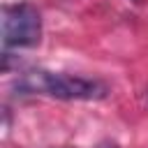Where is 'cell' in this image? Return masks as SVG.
Here are the masks:
<instances>
[{"mask_svg": "<svg viewBox=\"0 0 148 148\" xmlns=\"http://www.w3.org/2000/svg\"><path fill=\"white\" fill-rule=\"evenodd\" d=\"M18 92L23 95H44L65 102H97L109 95V88L97 79H86L67 72L51 69H25L18 76Z\"/></svg>", "mask_w": 148, "mask_h": 148, "instance_id": "cell-1", "label": "cell"}, {"mask_svg": "<svg viewBox=\"0 0 148 148\" xmlns=\"http://www.w3.org/2000/svg\"><path fill=\"white\" fill-rule=\"evenodd\" d=\"M42 42V14L32 2H12L2 7V49H32Z\"/></svg>", "mask_w": 148, "mask_h": 148, "instance_id": "cell-2", "label": "cell"}, {"mask_svg": "<svg viewBox=\"0 0 148 148\" xmlns=\"http://www.w3.org/2000/svg\"><path fill=\"white\" fill-rule=\"evenodd\" d=\"M97 148H116V146H97Z\"/></svg>", "mask_w": 148, "mask_h": 148, "instance_id": "cell-3", "label": "cell"}, {"mask_svg": "<svg viewBox=\"0 0 148 148\" xmlns=\"http://www.w3.org/2000/svg\"><path fill=\"white\" fill-rule=\"evenodd\" d=\"M132 2H141V0H132Z\"/></svg>", "mask_w": 148, "mask_h": 148, "instance_id": "cell-4", "label": "cell"}, {"mask_svg": "<svg viewBox=\"0 0 148 148\" xmlns=\"http://www.w3.org/2000/svg\"><path fill=\"white\" fill-rule=\"evenodd\" d=\"M146 99H148V90H146Z\"/></svg>", "mask_w": 148, "mask_h": 148, "instance_id": "cell-5", "label": "cell"}]
</instances>
